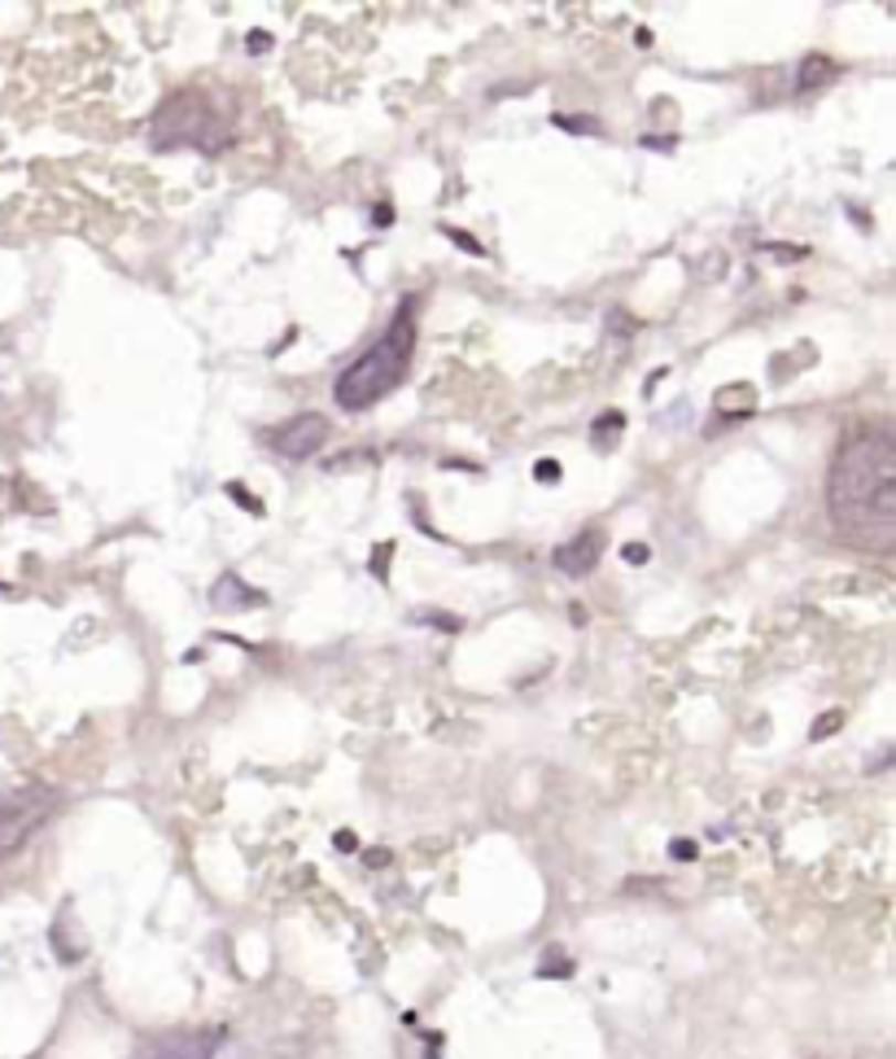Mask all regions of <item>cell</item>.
I'll return each instance as SVG.
<instances>
[{
    "label": "cell",
    "mask_w": 896,
    "mask_h": 1059,
    "mask_svg": "<svg viewBox=\"0 0 896 1059\" xmlns=\"http://www.w3.org/2000/svg\"><path fill=\"white\" fill-rule=\"evenodd\" d=\"M670 854L673 858H695V845H691V840H673Z\"/></svg>",
    "instance_id": "9a60e30c"
},
{
    "label": "cell",
    "mask_w": 896,
    "mask_h": 1059,
    "mask_svg": "<svg viewBox=\"0 0 896 1059\" xmlns=\"http://www.w3.org/2000/svg\"><path fill=\"white\" fill-rule=\"evenodd\" d=\"M447 236H450V241H455V245H463L468 254H477V258H481V245H477V241H472V236H468V233H455V229H447Z\"/></svg>",
    "instance_id": "7c38bea8"
},
{
    "label": "cell",
    "mask_w": 896,
    "mask_h": 1059,
    "mask_svg": "<svg viewBox=\"0 0 896 1059\" xmlns=\"http://www.w3.org/2000/svg\"><path fill=\"white\" fill-rule=\"evenodd\" d=\"M390 220H394V206H376V229H390Z\"/></svg>",
    "instance_id": "e0dca14e"
},
{
    "label": "cell",
    "mask_w": 896,
    "mask_h": 1059,
    "mask_svg": "<svg viewBox=\"0 0 896 1059\" xmlns=\"http://www.w3.org/2000/svg\"><path fill=\"white\" fill-rule=\"evenodd\" d=\"M599 557H604V534H599V530L573 534L568 543H561V548L552 552L556 570H561V574H568V579H586V574L599 565Z\"/></svg>",
    "instance_id": "52a82bcc"
},
{
    "label": "cell",
    "mask_w": 896,
    "mask_h": 1059,
    "mask_svg": "<svg viewBox=\"0 0 896 1059\" xmlns=\"http://www.w3.org/2000/svg\"><path fill=\"white\" fill-rule=\"evenodd\" d=\"M835 727H840V713H835V718H822V722H813V740H822V735H826V731H835Z\"/></svg>",
    "instance_id": "5bb4252c"
},
{
    "label": "cell",
    "mask_w": 896,
    "mask_h": 1059,
    "mask_svg": "<svg viewBox=\"0 0 896 1059\" xmlns=\"http://www.w3.org/2000/svg\"><path fill=\"white\" fill-rule=\"evenodd\" d=\"M831 75H835V66H831L822 53H809V57L800 62V75H796V84H800V88H818V84H826Z\"/></svg>",
    "instance_id": "9c48e42d"
},
{
    "label": "cell",
    "mask_w": 896,
    "mask_h": 1059,
    "mask_svg": "<svg viewBox=\"0 0 896 1059\" xmlns=\"http://www.w3.org/2000/svg\"><path fill=\"white\" fill-rule=\"evenodd\" d=\"M211 604L224 608V613H232V608L245 613V608H258V604H263V591L249 587L241 574H224V579L211 587Z\"/></svg>",
    "instance_id": "ba28073f"
},
{
    "label": "cell",
    "mask_w": 896,
    "mask_h": 1059,
    "mask_svg": "<svg viewBox=\"0 0 896 1059\" xmlns=\"http://www.w3.org/2000/svg\"><path fill=\"white\" fill-rule=\"evenodd\" d=\"M552 123H556L561 131H590V136H599V131H604V127H599V123H595L590 115H556Z\"/></svg>",
    "instance_id": "30bf717a"
},
{
    "label": "cell",
    "mask_w": 896,
    "mask_h": 1059,
    "mask_svg": "<svg viewBox=\"0 0 896 1059\" xmlns=\"http://www.w3.org/2000/svg\"><path fill=\"white\" fill-rule=\"evenodd\" d=\"M534 477H538V481H561V465H556V460H538V465H534Z\"/></svg>",
    "instance_id": "8fae6325"
},
{
    "label": "cell",
    "mask_w": 896,
    "mask_h": 1059,
    "mask_svg": "<svg viewBox=\"0 0 896 1059\" xmlns=\"http://www.w3.org/2000/svg\"><path fill=\"white\" fill-rule=\"evenodd\" d=\"M249 44H254V53H263V44H271L263 31H249Z\"/></svg>",
    "instance_id": "ac0fdd59"
},
{
    "label": "cell",
    "mask_w": 896,
    "mask_h": 1059,
    "mask_svg": "<svg viewBox=\"0 0 896 1059\" xmlns=\"http://www.w3.org/2000/svg\"><path fill=\"white\" fill-rule=\"evenodd\" d=\"M826 512L844 543L862 552L896 548V438L888 425L853 430L826 473Z\"/></svg>",
    "instance_id": "6da1fadb"
},
{
    "label": "cell",
    "mask_w": 896,
    "mask_h": 1059,
    "mask_svg": "<svg viewBox=\"0 0 896 1059\" xmlns=\"http://www.w3.org/2000/svg\"><path fill=\"white\" fill-rule=\"evenodd\" d=\"M626 561H630V565H643V561H648V548H643V543H630V548H626Z\"/></svg>",
    "instance_id": "4fadbf2b"
},
{
    "label": "cell",
    "mask_w": 896,
    "mask_h": 1059,
    "mask_svg": "<svg viewBox=\"0 0 896 1059\" xmlns=\"http://www.w3.org/2000/svg\"><path fill=\"white\" fill-rule=\"evenodd\" d=\"M267 443H271V452H280L285 460H307V456H316V452L329 443V416L302 412V416L276 425V430L267 434Z\"/></svg>",
    "instance_id": "8992f818"
},
{
    "label": "cell",
    "mask_w": 896,
    "mask_h": 1059,
    "mask_svg": "<svg viewBox=\"0 0 896 1059\" xmlns=\"http://www.w3.org/2000/svg\"><path fill=\"white\" fill-rule=\"evenodd\" d=\"M412 298L394 311L385 338L376 347L359 354L354 363H345V372L333 381V399L345 412H367L372 403H381L385 394H394L407 381L412 368V347H416V325H412Z\"/></svg>",
    "instance_id": "7a4b0ae2"
},
{
    "label": "cell",
    "mask_w": 896,
    "mask_h": 1059,
    "mask_svg": "<svg viewBox=\"0 0 896 1059\" xmlns=\"http://www.w3.org/2000/svg\"><path fill=\"white\" fill-rule=\"evenodd\" d=\"M643 145H648V149H673L678 140H673V136H643Z\"/></svg>",
    "instance_id": "2e32d148"
},
{
    "label": "cell",
    "mask_w": 896,
    "mask_h": 1059,
    "mask_svg": "<svg viewBox=\"0 0 896 1059\" xmlns=\"http://www.w3.org/2000/svg\"><path fill=\"white\" fill-rule=\"evenodd\" d=\"M224 1047V1029H167L136 1042L127 1059H215Z\"/></svg>",
    "instance_id": "5b68a950"
},
{
    "label": "cell",
    "mask_w": 896,
    "mask_h": 1059,
    "mask_svg": "<svg viewBox=\"0 0 896 1059\" xmlns=\"http://www.w3.org/2000/svg\"><path fill=\"white\" fill-rule=\"evenodd\" d=\"M57 806H62V797L49 784H26V788L4 793L0 797V858L22 849L40 827L53 819Z\"/></svg>",
    "instance_id": "277c9868"
},
{
    "label": "cell",
    "mask_w": 896,
    "mask_h": 1059,
    "mask_svg": "<svg viewBox=\"0 0 896 1059\" xmlns=\"http://www.w3.org/2000/svg\"><path fill=\"white\" fill-rule=\"evenodd\" d=\"M232 110L220 106L215 93L206 88H180L153 110L149 145L153 149H198V153H224L232 145Z\"/></svg>",
    "instance_id": "3957f363"
}]
</instances>
